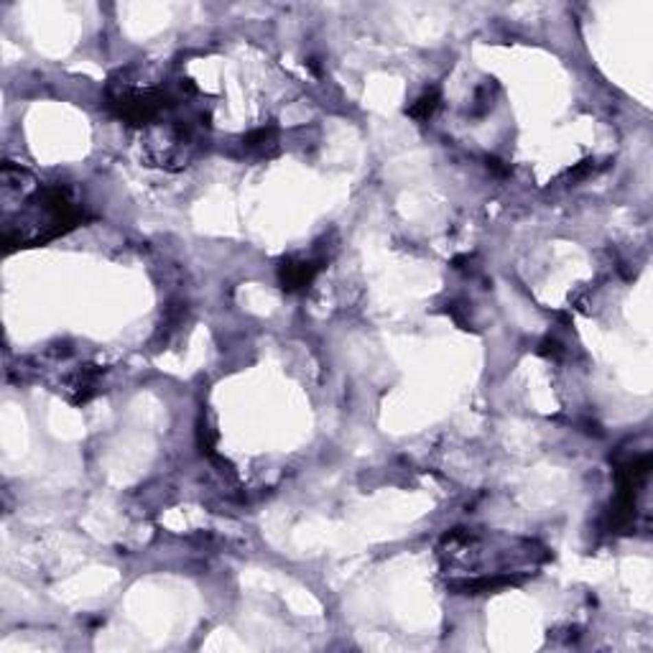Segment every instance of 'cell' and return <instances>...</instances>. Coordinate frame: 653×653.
I'll list each match as a JSON object with an SVG mask.
<instances>
[{
    "label": "cell",
    "mask_w": 653,
    "mask_h": 653,
    "mask_svg": "<svg viewBox=\"0 0 653 653\" xmlns=\"http://www.w3.org/2000/svg\"><path fill=\"white\" fill-rule=\"evenodd\" d=\"M319 263L317 260H284V266L278 268V278H281V286L286 291H299L306 288L314 281V276L319 273Z\"/></svg>",
    "instance_id": "6da1fadb"
},
{
    "label": "cell",
    "mask_w": 653,
    "mask_h": 653,
    "mask_svg": "<svg viewBox=\"0 0 653 653\" xmlns=\"http://www.w3.org/2000/svg\"><path fill=\"white\" fill-rule=\"evenodd\" d=\"M437 105H439V92L431 90V92H426L424 98H419L416 102H413L411 108H409V115L416 117V120H426V117L437 110Z\"/></svg>",
    "instance_id": "7a4b0ae2"
},
{
    "label": "cell",
    "mask_w": 653,
    "mask_h": 653,
    "mask_svg": "<svg viewBox=\"0 0 653 653\" xmlns=\"http://www.w3.org/2000/svg\"><path fill=\"white\" fill-rule=\"evenodd\" d=\"M488 169H492L495 174H501V176L510 174V166H505V163H503L501 159H488Z\"/></svg>",
    "instance_id": "3957f363"
}]
</instances>
